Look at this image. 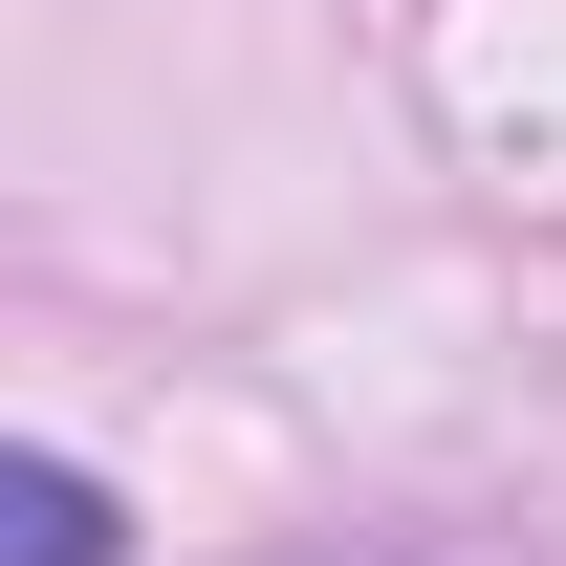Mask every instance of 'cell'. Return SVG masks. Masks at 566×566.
Listing matches in <instances>:
<instances>
[{
    "label": "cell",
    "mask_w": 566,
    "mask_h": 566,
    "mask_svg": "<svg viewBox=\"0 0 566 566\" xmlns=\"http://www.w3.org/2000/svg\"><path fill=\"white\" fill-rule=\"evenodd\" d=\"M0 523H22V545H0V566H109V545H132L87 458H22V480H0Z\"/></svg>",
    "instance_id": "cell-1"
},
{
    "label": "cell",
    "mask_w": 566,
    "mask_h": 566,
    "mask_svg": "<svg viewBox=\"0 0 566 566\" xmlns=\"http://www.w3.org/2000/svg\"><path fill=\"white\" fill-rule=\"evenodd\" d=\"M370 566H501V545H370Z\"/></svg>",
    "instance_id": "cell-2"
}]
</instances>
